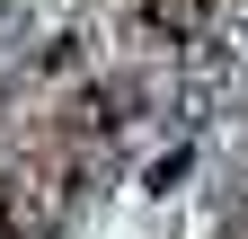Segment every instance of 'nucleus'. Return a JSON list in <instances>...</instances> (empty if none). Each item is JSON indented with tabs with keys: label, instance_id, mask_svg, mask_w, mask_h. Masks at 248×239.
<instances>
[]
</instances>
